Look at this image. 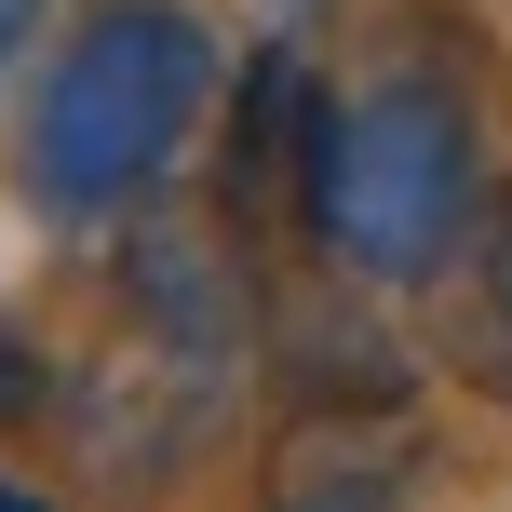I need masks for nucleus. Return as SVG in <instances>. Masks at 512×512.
Instances as JSON below:
<instances>
[{
	"instance_id": "nucleus-1",
	"label": "nucleus",
	"mask_w": 512,
	"mask_h": 512,
	"mask_svg": "<svg viewBox=\"0 0 512 512\" xmlns=\"http://www.w3.org/2000/svg\"><path fill=\"white\" fill-rule=\"evenodd\" d=\"M216 95V27L189 0H108V14L68 27V54L41 68L14 135V203L81 230V216H122L176 176L189 122Z\"/></svg>"
},
{
	"instance_id": "nucleus-2",
	"label": "nucleus",
	"mask_w": 512,
	"mask_h": 512,
	"mask_svg": "<svg viewBox=\"0 0 512 512\" xmlns=\"http://www.w3.org/2000/svg\"><path fill=\"white\" fill-rule=\"evenodd\" d=\"M297 216H310V243H324L337 270H364V283H432L445 256L486 230V149H472V108L445 95V81L324 95Z\"/></svg>"
},
{
	"instance_id": "nucleus-3",
	"label": "nucleus",
	"mask_w": 512,
	"mask_h": 512,
	"mask_svg": "<svg viewBox=\"0 0 512 512\" xmlns=\"http://www.w3.org/2000/svg\"><path fill=\"white\" fill-rule=\"evenodd\" d=\"M41 391H54L41 337H27V324H0V418H27V405H41Z\"/></svg>"
},
{
	"instance_id": "nucleus-4",
	"label": "nucleus",
	"mask_w": 512,
	"mask_h": 512,
	"mask_svg": "<svg viewBox=\"0 0 512 512\" xmlns=\"http://www.w3.org/2000/svg\"><path fill=\"white\" fill-rule=\"evenodd\" d=\"M472 270H486V310L512 324V189L486 203V230H472Z\"/></svg>"
},
{
	"instance_id": "nucleus-5",
	"label": "nucleus",
	"mask_w": 512,
	"mask_h": 512,
	"mask_svg": "<svg viewBox=\"0 0 512 512\" xmlns=\"http://www.w3.org/2000/svg\"><path fill=\"white\" fill-rule=\"evenodd\" d=\"M41 14H54V0H0V81L27 68V27H41Z\"/></svg>"
}]
</instances>
